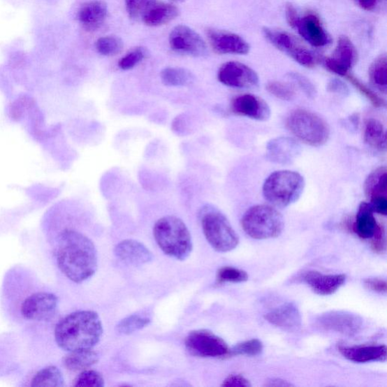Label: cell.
<instances>
[{"label":"cell","instance_id":"9","mask_svg":"<svg viewBox=\"0 0 387 387\" xmlns=\"http://www.w3.org/2000/svg\"><path fill=\"white\" fill-rule=\"evenodd\" d=\"M263 35L275 48L286 54L300 66L312 68L319 62L316 55L295 38L291 34L278 30L264 27Z\"/></svg>","mask_w":387,"mask_h":387},{"label":"cell","instance_id":"48","mask_svg":"<svg viewBox=\"0 0 387 387\" xmlns=\"http://www.w3.org/2000/svg\"><path fill=\"white\" fill-rule=\"evenodd\" d=\"M264 386L269 387H289L293 386V385L287 381H284L278 379H272L267 381Z\"/></svg>","mask_w":387,"mask_h":387},{"label":"cell","instance_id":"39","mask_svg":"<svg viewBox=\"0 0 387 387\" xmlns=\"http://www.w3.org/2000/svg\"><path fill=\"white\" fill-rule=\"evenodd\" d=\"M77 387H103L105 386L103 377L96 371L85 370L75 381Z\"/></svg>","mask_w":387,"mask_h":387},{"label":"cell","instance_id":"29","mask_svg":"<svg viewBox=\"0 0 387 387\" xmlns=\"http://www.w3.org/2000/svg\"><path fill=\"white\" fill-rule=\"evenodd\" d=\"M364 190L368 199L387 197L386 169L377 168L366 179Z\"/></svg>","mask_w":387,"mask_h":387},{"label":"cell","instance_id":"23","mask_svg":"<svg viewBox=\"0 0 387 387\" xmlns=\"http://www.w3.org/2000/svg\"><path fill=\"white\" fill-rule=\"evenodd\" d=\"M338 351L348 360L356 363L384 362L386 359V346H339Z\"/></svg>","mask_w":387,"mask_h":387},{"label":"cell","instance_id":"32","mask_svg":"<svg viewBox=\"0 0 387 387\" xmlns=\"http://www.w3.org/2000/svg\"><path fill=\"white\" fill-rule=\"evenodd\" d=\"M151 319L140 314L131 315L119 322L116 327L119 335H129L136 333L151 323Z\"/></svg>","mask_w":387,"mask_h":387},{"label":"cell","instance_id":"25","mask_svg":"<svg viewBox=\"0 0 387 387\" xmlns=\"http://www.w3.org/2000/svg\"><path fill=\"white\" fill-rule=\"evenodd\" d=\"M374 213L370 203L362 202L359 205L354 224V231L358 237L372 238L379 229L380 225L377 224Z\"/></svg>","mask_w":387,"mask_h":387},{"label":"cell","instance_id":"4","mask_svg":"<svg viewBox=\"0 0 387 387\" xmlns=\"http://www.w3.org/2000/svg\"><path fill=\"white\" fill-rule=\"evenodd\" d=\"M199 219L203 233L214 250L226 253L237 247L239 238L222 212L206 205L200 210Z\"/></svg>","mask_w":387,"mask_h":387},{"label":"cell","instance_id":"37","mask_svg":"<svg viewBox=\"0 0 387 387\" xmlns=\"http://www.w3.org/2000/svg\"><path fill=\"white\" fill-rule=\"evenodd\" d=\"M266 89L271 95L283 101H291L296 94L292 86L279 81L269 82Z\"/></svg>","mask_w":387,"mask_h":387},{"label":"cell","instance_id":"24","mask_svg":"<svg viewBox=\"0 0 387 387\" xmlns=\"http://www.w3.org/2000/svg\"><path fill=\"white\" fill-rule=\"evenodd\" d=\"M180 15L179 8L171 3L156 1L147 10L142 21L149 27L167 24Z\"/></svg>","mask_w":387,"mask_h":387},{"label":"cell","instance_id":"20","mask_svg":"<svg viewBox=\"0 0 387 387\" xmlns=\"http://www.w3.org/2000/svg\"><path fill=\"white\" fill-rule=\"evenodd\" d=\"M301 279L313 292L321 296H329L343 286L346 276L344 274L325 275L317 271H309L304 273Z\"/></svg>","mask_w":387,"mask_h":387},{"label":"cell","instance_id":"12","mask_svg":"<svg viewBox=\"0 0 387 387\" xmlns=\"http://www.w3.org/2000/svg\"><path fill=\"white\" fill-rule=\"evenodd\" d=\"M170 49L187 57L200 58L207 54V44L201 36L187 25L175 27L169 36Z\"/></svg>","mask_w":387,"mask_h":387},{"label":"cell","instance_id":"17","mask_svg":"<svg viewBox=\"0 0 387 387\" xmlns=\"http://www.w3.org/2000/svg\"><path fill=\"white\" fill-rule=\"evenodd\" d=\"M302 152L300 145L290 137H277L266 145V158L271 162L289 165L296 161Z\"/></svg>","mask_w":387,"mask_h":387},{"label":"cell","instance_id":"26","mask_svg":"<svg viewBox=\"0 0 387 387\" xmlns=\"http://www.w3.org/2000/svg\"><path fill=\"white\" fill-rule=\"evenodd\" d=\"M364 140L372 149L384 152L386 149V135L384 125L379 119H367L365 126Z\"/></svg>","mask_w":387,"mask_h":387},{"label":"cell","instance_id":"7","mask_svg":"<svg viewBox=\"0 0 387 387\" xmlns=\"http://www.w3.org/2000/svg\"><path fill=\"white\" fill-rule=\"evenodd\" d=\"M287 127L299 140L313 147L324 145L330 137L325 119L305 109H296L289 115Z\"/></svg>","mask_w":387,"mask_h":387},{"label":"cell","instance_id":"16","mask_svg":"<svg viewBox=\"0 0 387 387\" xmlns=\"http://www.w3.org/2000/svg\"><path fill=\"white\" fill-rule=\"evenodd\" d=\"M206 35L211 48L217 54H246L250 51V45L236 34L208 29Z\"/></svg>","mask_w":387,"mask_h":387},{"label":"cell","instance_id":"28","mask_svg":"<svg viewBox=\"0 0 387 387\" xmlns=\"http://www.w3.org/2000/svg\"><path fill=\"white\" fill-rule=\"evenodd\" d=\"M161 80L165 86L169 87H185L192 85L196 78L186 68L169 67L161 71Z\"/></svg>","mask_w":387,"mask_h":387},{"label":"cell","instance_id":"15","mask_svg":"<svg viewBox=\"0 0 387 387\" xmlns=\"http://www.w3.org/2000/svg\"><path fill=\"white\" fill-rule=\"evenodd\" d=\"M358 52L351 41L343 36L337 41L331 57L323 61L325 67L335 75L346 77L357 63Z\"/></svg>","mask_w":387,"mask_h":387},{"label":"cell","instance_id":"21","mask_svg":"<svg viewBox=\"0 0 387 387\" xmlns=\"http://www.w3.org/2000/svg\"><path fill=\"white\" fill-rule=\"evenodd\" d=\"M115 254L123 262L136 266L153 261V254L146 246L136 240H125L115 248Z\"/></svg>","mask_w":387,"mask_h":387},{"label":"cell","instance_id":"36","mask_svg":"<svg viewBox=\"0 0 387 387\" xmlns=\"http://www.w3.org/2000/svg\"><path fill=\"white\" fill-rule=\"evenodd\" d=\"M156 0H125L126 13L131 20H142Z\"/></svg>","mask_w":387,"mask_h":387},{"label":"cell","instance_id":"43","mask_svg":"<svg viewBox=\"0 0 387 387\" xmlns=\"http://www.w3.org/2000/svg\"><path fill=\"white\" fill-rule=\"evenodd\" d=\"M353 1L365 11L375 12L385 7L386 0H353Z\"/></svg>","mask_w":387,"mask_h":387},{"label":"cell","instance_id":"33","mask_svg":"<svg viewBox=\"0 0 387 387\" xmlns=\"http://www.w3.org/2000/svg\"><path fill=\"white\" fill-rule=\"evenodd\" d=\"M124 48V43L121 38L115 36H106L99 38L96 43L97 52L104 57H113L121 52Z\"/></svg>","mask_w":387,"mask_h":387},{"label":"cell","instance_id":"44","mask_svg":"<svg viewBox=\"0 0 387 387\" xmlns=\"http://www.w3.org/2000/svg\"><path fill=\"white\" fill-rule=\"evenodd\" d=\"M365 287L373 292L386 294L387 291L386 282L380 279H367L364 281Z\"/></svg>","mask_w":387,"mask_h":387},{"label":"cell","instance_id":"5","mask_svg":"<svg viewBox=\"0 0 387 387\" xmlns=\"http://www.w3.org/2000/svg\"><path fill=\"white\" fill-rule=\"evenodd\" d=\"M305 188L302 175L292 170L272 173L263 184L265 199L278 207H287L298 200Z\"/></svg>","mask_w":387,"mask_h":387},{"label":"cell","instance_id":"40","mask_svg":"<svg viewBox=\"0 0 387 387\" xmlns=\"http://www.w3.org/2000/svg\"><path fill=\"white\" fill-rule=\"evenodd\" d=\"M346 78L364 96L371 101L374 107L381 108L385 105V101L358 78L350 73H348Z\"/></svg>","mask_w":387,"mask_h":387},{"label":"cell","instance_id":"18","mask_svg":"<svg viewBox=\"0 0 387 387\" xmlns=\"http://www.w3.org/2000/svg\"><path fill=\"white\" fill-rule=\"evenodd\" d=\"M231 108L237 115L266 122L271 117V109L265 101L251 94L237 96L232 101Z\"/></svg>","mask_w":387,"mask_h":387},{"label":"cell","instance_id":"3","mask_svg":"<svg viewBox=\"0 0 387 387\" xmlns=\"http://www.w3.org/2000/svg\"><path fill=\"white\" fill-rule=\"evenodd\" d=\"M156 244L165 254L178 261L190 256L193 244L189 230L183 221L174 216L156 221L153 230Z\"/></svg>","mask_w":387,"mask_h":387},{"label":"cell","instance_id":"13","mask_svg":"<svg viewBox=\"0 0 387 387\" xmlns=\"http://www.w3.org/2000/svg\"><path fill=\"white\" fill-rule=\"evenodd\" d=\"M58 307L57 295L41 291L30 295L22 302L21 314L27 320L47 321L55 316Z\"/></svg>","mask_w":387,"mask_h":387},{"label":"cell","instance_id":"46","mask_svg":"<svg viewBox=\"0 0 387 387\" xmlns=\"http://www.w3.org/2000/svg\"><path fill=\"white\" fill-rule=\"evenodd\" d=\"M222 386L228 387H251V384L243 376L239 374H232L227 377V379L224 381Z\"/></svg>","mask_w":387,"mask_h":387},{"label":"cell","instance_id":"19","mask_svg":"<svg viewBox=\"0 0 387 387\" xmlns=\"http://www.w3.org/2000/svg\"><path fill=\"white\" fill-rule=\"evenodd\" d=\"M265 319L272 326L288 333H296L302 326L301 313L293 302H287L274 308L265 315Z\"/></svg>","mask_w":387,"mask_h":387},{"label":"cell","instance_id":"11","mask_svg":"<svg viewBox=\"0 0 387 387\" xmlns=\"http://www.w3.org/2000/svg\"><path fill=\"white\" fill-rule=\"evenodd\" d=\"M186 346L191 354L199 357H224L229 352L225 341L207 330L191 331L187 337Z\"/></svg>","mask_w":387,"mask_h":387},{"label":"cell","instance_id":"14","mask_svg":"<svg viewBox=\"0 0 387 387\" xmlns=\"http://www.w3.org/2000/svg\"><path fill=\"white\" fill-rule=\"evenodd\" d=\"M217 78L221 84L232 88L252 89L259 85L257 73L246 64L238 61L224 64L219 69Z\"/></svg>","mask_w":387,"mask_h":387},{"label":"cell","instance_id":"42","mask_svg":"<svg viewBox=\"0 0 387 387\" xmlns=\"http://www.w3.org/2000/svg\"><path fill=\"white\" fill-rule=\"evenodd\" d=\"M327 90L330 94L346 96L349 94V87L345 82L338 79H333L329 81Z\"/></svg>","mask_w":387,"mask_h":387},{"label":"cell","instance_id":"35","mask_svg":"<svg viewBox=\"0 0 387 387\" xmlns=\"http://www.w3.org/2000/svg\"><path fill=\"white\" fill-rule=\"evenodd\" d=\"M149 55V51L145 48H136L127 52L118 62V67L123 71L134 68Z\"/></svg>","mask_w":387,"mask_h":387},{"label":"cell","instance_id":"2","mask_svg":"<svg viewBox=\"0 0 387 387\" xmlns=\"http://www.w3.org/2000/svg\"><path fill=\"white\" fill-rule=\"evenodd\" d=\"M103 334V323L96 312L81 310L71 313L54 328L57 345L68 353L93 349Z\"/></svg>","mask_w":387,"mask_h":387},{"label":"cell","instance_id":"49","mask_svg":"<svg viewBox=\"0 0 387 387\" xmlns=\"http://www.w3.org/2000/svg\"><path fill=\"white\" fill-rule=\"evenodd\" d=\"M173 1L180 2V1H183V0H173Z\"/></svg>","mask_w":387,"mask_h":387},{"label":"cell","instance_id":"34","mask_svg":"<svg viewBox=\"0 0 387 387\" xmlns=\"http://www.w3.org/2000/svg\"><path fill=\"white\" fill-rule=\"evenodd\" d=\"M263 344L260 339H252L244 341L229 349L228 353L231 356H256L263 353Z\"/></svg>","mask_w":387,"mask_h":387},{"label":"cell","instance_id":"6","mask_svg":"<svg viewBox=\"0 0 387 387\" xmlns=\"http://www.w3.org/2000/svg\"><path fill=\"white\" fill-rule=\"evenodd\" d=\"M246 234L257 240L279 237L284 228V220L279 212L269 205H256L249 208L242 219Z\"/></svg>","mask_w":387,"mask_h":387},{"label":"cell","instance_id":"22","mask_svg":"<svg viewBox=\"0 0 387 387\" xmlns=\"http://www.w3.org/2000/svg\"><path fill=\"white\" fill-rule=\"evenodd\" d=\"M108 15L106 3L103 0H92L82 6L78 13V20L85 29L94 31L105 23Z\"/></svg>","mask_w":387,"mask_h":387},{"label":"cell","instance_id":"10","mask_svg":"<svg viewBox=\"0 0 387 387\" xmlns=\"http://www.w3.org/2000/svg\"><path fill=\"white\" fill-rule=\"evenodd\" d=\"M316 325L322 330L346 336H355L363 328V319L355 313L343 310L328 311L316 318Z\"/></svg>","mask_w":387,"mask_h":387},{"label":"cell","instance_id":"1","mask_svg":"<svg viewBox=\"0 0 387 387\" xmlns=\"http://www.w3.org/2000/svg\"><path fill=\"white\" fill-rule=\"evenodd\" d=\"M54 256L60 271L75 283L88 280L98 268L94 244L88 237L75 230L66 229L60 234Z\"/></svg>","mask_w":387,"mask_h":387},{"label":"cell","instance_id":"8","mask_svg":"<svg viewBox=\"0 0 387 387\" xmlns=\"http://www.w3.org/2000/svg\"><path fill=\"white\" fill-rule=\"evenodd\" d=\"M285 16L290 27L312 47L323 48L330 43V36L316 14L308 13L301 17L296 8L289 3L285 6Z\"/></svg>","mask_w":387,"mask_h":387},{"label":"cell","instance_id":"27","mask_svg":"<svg viewBox=\"0 0 387 387\" xmlns=\"http://www.w3.org/2000/svg\"><path fill=\"white\" fill-rule=\"evenodd\" d=\"M98 360V355L93 349L79 350L69 352L63 358V365L71 372H81L88 370Z\"/></svg>","mask_w":387,"mask_h":387},{"label":"cell","instance_id":"31","mask_svg":"<svg viewBox=\"0 0 387 387\" xmlns=\"http://www.w3.org/2000/svg\"><path fill=\"white\" fill-rule=\"evenodd\" d=\"M370 79L377 89L386 94L387 90V59L386 54H381L371 64Z\"/></svg>","mask_w":387,"mask_h":387},{"label":"cell","instance_id":"47","mask_svg":"<svg viewBox=\"0 0 387 387\" xmlns=\"http://www.w3.org/2000/svg\"><path fill=\"white\" fill-rule=\"evenodd\" d=\"M371 205L374 213L384 216L387 214V198L386 197L375 198L370 200Z\"/></svg>","mask_w":387,"mask_h":387},{"label":"cell","instance_id":"38","mask_svg":"<svg viewBox=\"0 0 387 387\" xmlns=\"http://www.w3.org/2000/svg\"><path fill=\"white\" fill-rule=\"evenodd\" d=\"M248 277L249 276L245 271L231 266L223 267L217 274V279L220 283H241L247 282Z\"/></svg>","mask_w":387,"mask_h":387},{"label":"cell","instance_id":"30","mask_svg":"<svg viewBox=\"0 0 387 387\" xmlns=\"http://www.w3.org/2000/svg\"><path fill=\"white\" fill-rule=\"evenodd\" d=\"M31 385L33 387H61L64 386V379L58 367L50 365L34 376Z\"/></svg>","mask_w":387,"mask_h":387},{"label":"cell","instance_id":"45","mask_svg":"<svg viewBox=\"0 0 387 387\" xmlns=\"http://www.w3.org/2000/svg\"><path fill=\"white\" fill-rule=\"evenodd\" d=\"M372 248L377 253H383L386 250L385 231L381 226L372 237Z\"/></svg>","mask_w":387,"mask_h":387},{"label":"cell","instance_id":"41","mask_svg":"<svg viewBox=\"0 0 387 387\" xmlns=\"http://www.w3.org/2000/svg\"><path fill=\"white\" fill-rule=\"evenodd\" d=\"M288 76L308 98H314L316 97L317 94L316 89L308 78L299 73L295 72L289 73Z\"/></svg>","mask_w":387,"mask_h":387}]
</instances>
